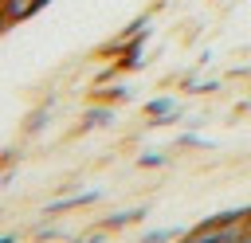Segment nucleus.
Instances as JSON below:
<instances>
[{
	"label": "nucleus",
	"instance_id": "obj_3",
	"mask_svg": "<svg viewBox=\"0 0 251 243\" xmlns=\"http://www.w3.org/2000/svg\"><path fill=\"white\" fill-rule=\"evenodd\" d=\"M43 4H47V0H39V8H43Z\"/></svg>",
	"mask_w": 251,
	"mask_h": 243
},
{
	"label": "nucleus",
	"instance_id": "obj_2",
	"mask_svg": "<svg viewBox=\"0 0 251 243\" xmlns=\"http://www.w3.org/2000/svg\"><path fill=\"white\" fill-rule=\"evenodd\" d=\"M0 27H8V24H4V0H0Z\"/></svg>",
	"mask_w": 251,
	"mask_h": 243
},
{
	"label": "nucleus",
	"instance_id": "obj_1",
	"mask_svg": "<svg viewBox=\"0 0 251 243\" xmlns=\"http://www.w3.org/2000/svg\"><path fill=\"white\" fill-rule=\"evenodd\" d=\"M31 12H39V0H4V24H20Z\"/></svg>",
	"mask_w": 251,
	"mask_h": 243
}]
</instances>
